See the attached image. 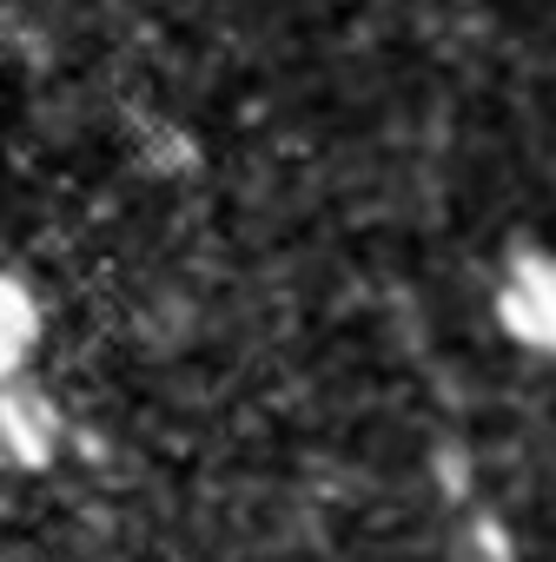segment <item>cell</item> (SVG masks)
I'll return each mask as SVG.
<instances>
[{"instance_id": "6da1fadb", "label": "cell", "mask_w": 556, "mask_h": 562, "mask_svg": "<svg viewBox=\"0 0 556 562\" xmlns=\"http://www.w3.org/2000/svg\"><path fill=\"white\" fill-rule=\"evenodd\" d=\"M34 338H41V305H34V292L21 285V278H0V378L21 371V358L34 351Z\"/></svg>"}]
</instances>
